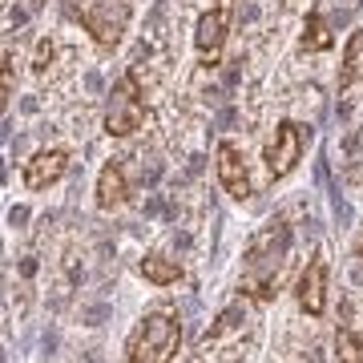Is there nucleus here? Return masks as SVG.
Returning a JSON list of instances; mask_svg holds the SVG:
<instances>
[{
	"label": "nucleus",
	"instance_id": "1",
	"mask_svg": "<svg viewBox=\"0 0 363 363\" xmlns=\"http://www.w3.org/2000/svg\"><path fill=\"white\" fill-rule=\"evenodd\" d=\"M286 250H291V230L283 222H271L262 234H255L247 247V267H242V283L238 291L259 303H271L274 286H279V271L286 262Z\"/></svg>",
	"mask_w": 363,
	"mask_h": 363
},
{
	"label": "nucleus",
	"instance_id": "2",
	"mask_svg": "<svg viewBox=\"0 0 363 363\" xmlns=\"http://www.w3.org/2000/svg\"><path fill=\"white\" fill-rule=\"evenodd\" d=\"M182 343V323L174 311H150L142 323L133 327L130 343H125V359L130 363H169L178 355Z\"/></svg>",
	"mask_w": 363,
	"mask_h": 363
},
{
	"label": "nucleus",
	"instance_id": "3",
	"mask_svg": "<svg viewBox=\"0 0 363 363\" xmlns=\"http://www.w3.org/2000/svg\"><path fill=\"white\" fill-rule=\"evenodd\" d=\"M145 121V101H142V85H138V73H125V77L113 85L109 93V109H105V133L109 138H133Z\"/></svg>",
	"mask_w": 363,
	"mask_h": 363
},
{
	"label": "nucleus",
	"instance_id": "4",
	"mask_svg": "<svg viewBox=\"0 0 363 363\" xmlns=\"http://www.w3.org/2000/svg\"><path fill=\"white\" fill-rule=\"evenodd\" d=\"M133 16V0H93L81 13V25L97 40V49H117Z\"/></svg>",
	"mask_w": 363,
	"mask_h": 363
},
{
	"label": "nucleus",
	"instance_id": "5",
	"mask_svg": "<svg viewBox=\"0 0 363 363\" xmlns=\"http://www.w3.org/2000/svg\"><path fill=\"white\" fill-rule=\"evenodd\" d=\"M307 142H311V130H307V125H298V121H283V125L274 130V138L267 142V154H262L267 174H271V178H286V174L298 166V157H303Z\"/></svg>",
	"mask_w": 363,
	"mask_h": 363
},
{
	"label": "nucleus",
	"instance_id": "6",
	"mask_svg": "<svg viewBox=\"0 0 363 363\" xmlns=\"http://www.w3.org/2000/svg\"><path fill=\"white\" fill-rule=\"evenodd\" d=\"M230 21H234V0H214L206 13L198 16L194 49L202 57V65H214L218 61L222 45H226V33H230Z\"/></svg>",
	"mask_w": 363,
	"mask_h": 363
},
{
	"label": "nucleus",
	"instance_id": "7",
	"mask_svg": "<svg viewBox=\"0 0 363 363\" xmlns=\"http://www.w3.org/2000/svg\"><path fill=\"white\" fill-rule=\"evenodd\" d=\"M327 279H331V271H327V259H323V255H311L307 271L298 274L295 295H298V307H303L307 315H315V319L327 311Z\"/></svg>",
	"mask_w": 363,
	"mask_h": 363
},
{
	"label": "nucleus",
	"instance_id": "8",
	"mask_svg": "<svg viewBox=\"0 0 363 363\" xmlns=\"http://www.w3.org/2000/svg\"><path fill=\"white\" fill-rule=\"evenodd\" d=\"M214 162H218V182L226 186V194L230 198H250V174H247V157H242V150L234 142H222L218 154H214Z\"/></svg>",
	"mask_w": 363,
	"mask_h": 363
},
{
	"label": "nucleus",
	"instance_id": "9",
	"mask_svg": "<svg viewBox=\"0 0 363 363\" xmlns=\"http://www.w3.org/2000/svg\"><path fill=\"white\" fill-rule=\"evenodd\" d=\"M69 169V154L65 150H37L25 162V186L28 190H49L52 182H61Z\"/></svg>",
	"mask_w": 363,
	"mask_h": 363
},
{
	"label": "nucleus",
	"instance_id": "10",
	"mask_svg": "<svg viewBox=\"0 0 363 363\" xmlns=\"http://www.w3.org/2000/svg\"><path fill=\"white\" fill-rule=\"evenodd\" d=\"M130 198V174L121 162H105L101 174H97V210H117Z\"/></svg>",
	"mask_w": 363,
	"mask_h": 363
},
{
	"label": "nucleus",
	"instance_id": "11",
	"mask_svg": "<svg viewBox=\"0 0 363 363\" xmlns=\"http://www.w3.org/2000/svg\"><path fill=\"white\" fill-rule=\"evenodd\" d=\"M142 274H145V283H154V286H174L182 279V262L162 255V250H154V255L142 259Z\"/></svg>",
	"mask_w": 363,
	"mask_h": 363
},
{
	"label": "nucleus",
	"instance_id": "12",
	"mask_svg": "<svg viewBox=\"0 0 363 363\" xmlns=\"http://www.w3.org/2000/svg\"><path fill=\"white\" fill-rule=\"evenodd\" d=\"M335 355H339V363H363V339L355 335L351 323H343L335 331Z\"/></svg>",
	"mask_w": 363,
	"mask_h": 363
},
{
	"label": "nucleus",
	"instance_id": "13",
	"mask_svg": "<svg viewBox=\"0 0 363 363\" xmlns=\"http://www.w3.org/2000/svg\"><path fill=\"white\" fill-rule=\"evenodd\" d=\"M303 45H307V49H327V45H331V33H327L323 13H311V16H307V33H303Z\"/></svg>",
	"mask_w": 363,
	"mask_h": 363
},
{
	"label": "nucleus",
	"instance_id": "14",
	"mask_svg": "<svg viewBox=\"0 0 363 363\" xmlns=\"http://www.w3.org/2000/svg\"><path fill=\"white\" fill-rule=\"evenodd\" d=\"M242 323V303H234V307H226V311L214 319V327H210V339H218L222 331H230V327Z\"/></svg>",
	"mask_w": 363,
	"mask_h": 363
},
{
	"label": "nucleus",
	"instance_id": "15",
	"mask_svg": "<svg viewBox=\"0 0 363 363\" xmlns=\"http://www.w3.org/2000/svg\"><path fill=\"white\" fill-rule=\"evenodd\" d=\"M52 52H57V45H52L49 37H40V40H37V52H33V69H37L40 77L49 73V65H52Z\"/></svg>",
	"mask_w": 363,
	"mask_h": 363
},
{
	"label": "nucleus",
	"instance_id": "16",
	"mask_svg": "<svg viewBox=\"0 0 363 363\" xmlns=\"http://www.w3.org/2000/svg\"><path fill=\"white\" fill-rule=\"evenodd\" d=\"M355 259H363V234H359V242H355Z\"/></svg>",
	"mask_w": 363,
	"mask_h": 363
}]
</instances>
